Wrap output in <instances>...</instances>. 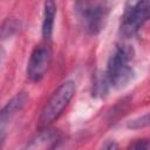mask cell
<instances>
[{
	"label": "cell",
	"instance_id": "1",
	"mask_svg": "<svg viewBox=\"0 0 150 150\" xmlns=\"http://www.w3.org/2000/svg\"><path fill=\"white\" fill-rule=\"evenodd\" d=\"M134 49L129 45H117L107 63L103 74L104 82L108 88L121 89L125 87L134 77Z\"/></svg>",
	"mask_w": 150,
	"mask_h": 150
},
{
	"label": "cell",
	"instance_id": "2",
	"mask_svg": "<svg viewBox=\"0 0 150 150\" xmlns=\"http://www.w3.org/2000/svg\"><path fill=\"white\" fill-rule=\"evenodd\" d=\"M76 91L75 82L69 80L59 86V88L53 93L50 98L46 102L43 109L41 110L39 117V127L41 129L49 128V125L55 122L63 110L67 108Z\"/></svg>",
	"mask_w": 150,
	"mask_h": 150
},
{
	"label": "cell",
	"instance_id": "3",
	"mask_svg": "<svg viewBox=\"0 0 150 150\" xmlns=\"http://www.w3.org/2000/svg\"><path fill=\"white\" fill-rule=\"evenodd\" d=\"M74 8L86 32L95 35L103 28L110 5L104 1H79L74 4Z\"/></svg>",
	"mask_w": 150,
	"mask_h": 150
},
{
	"label": "cell",
	"instance_id": "4",
	"mask_svg": "<svg viewBox=\"0 0 150 150\" xmlns=\"http://www.w3.org/2000/svg\"><path fill=\"white\" fill-rule=\"evenodd\" d=\"M149 20L150 1H129L121 18L120 33L124 38H132Z\"/></svg>",
	"mask_w": 150,
	"mask_h": 150
},
{
	"label": "cell",
	"instance_id": "5",
	"mask_svg": "<svg viewBox=\"0 0 150 150\" xmlns=\"http://www.w3.org/2000/svg\"><path fill=\"white\" fill-rule=\"evenodd\" d=\"M52 60V50L47 42L38 45L34 47V49L30 53L26 74L29 81L32 82H39L41 81L46 73L48 71V68L50 66Z\"/></svg>",
	"mask_w": 150,
	"mask_h": 150
},
{
	"label": "cell",
	"instance_id": "6",
	"mask_svg": "<svg viewBox=\"0 0 150 150\" xmlns=\"http://www.w3.org/2000/svg\"><path fill=\"white\" fill-rule=\"evenodd\" d=\"M28 101V95L26 93H18L15 96H13L2 108L1 114H0V130H1V141L4 142L5 138V132L7 124L16 116L19 111L26 105Z\"/></svg>",
	"mask_w": 150,
	"mask_h": 150
},
{
	"label": "cell",
	"instance_id": "7",
	"mask_svg": "<svg viewBox=\"0 0 150 150\" xmlns=\"http://www.w3.org/2000/svg\"><path fill=\"white\" fill-rule=\"evenodd\" d=\"M59 141V130L52 128H43L26 144L22 150H54Z\"/></svg>",
	"mask_w": 150,
	"mask_h": 150
},
{
	"label": "cell",
	"instance_id": "8",
	"mask_svg": "<svg viewBox=\"0 0 150 150\" xmlns=\"http://www.w3.org/2000/svg\"><path fill=\"white\" fill-rule=\"evenodd\" d=\"M55 15H56V4L54 1H46L43 4V19H42V27H41L42 38L45 42H48L52 39Z\"/></svg>",
	"mask_w": 150,
	"mask_h": 150
},
{
	"label": "cell",
	"instance_id": "9",
	"mask_svg": "<svg viewBox=\"0 0 150 150\" xmlns=\"http://www.w3.org/2000/svg\"><path fill=\"white\" fill-rule=\"evenodd\" d=\"M150 127V111H148L144 115H141L131 121H129L127 123V128L128 129H132V130H137V129H143Z\"/></svg>",
	"mask_w": 150,
	"mask_h": 150
},
{
	"label": "cell",
	"instance_id": "10",
	"mask_svg": "<svg viewBox=\"0 0 150 150\" xmlns=\"http://www.w3.org/2000/svg\"><path fill=\"white\" fill-rule=\"evenodd\" d=\"M149 148H150V142L145 138H141L132 141L128 145L127 150H149Z\"/></svg>",
	"mask_w": 150,
	"mask_h": 150
},
{
	"label": "cell",
	"instance_id": "11",
	"mask_svg": "<svg viewBox=\"0 0 150 150\" xmlns=\"http://www.w3.org/2000/svg\"><path fill=\"white\" fill-rule=\"evenodd\" d=\"M101 150H120V146H118V144H117L115 141L108 139V141H105V142L103 143Z\"/></svg>",
	"mask_w": 150,
	"mask_h": 150
}]
</instances>
